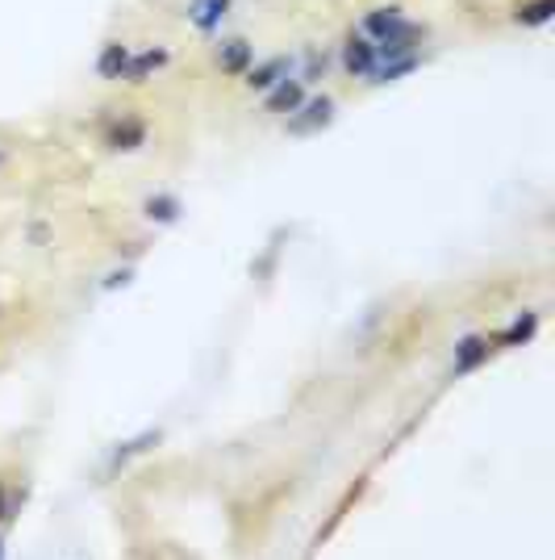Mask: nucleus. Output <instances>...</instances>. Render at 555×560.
I'll list each match as a JSON object with an SVG mask.
<instances>
[{
    "mask_svg": "<svg viewBox=\"0 0 555 560\" xmlns=\"http://www.w3.org/2000/svg\"><path fill=\"white\" fill-rule=\"evenodd\" d=\"M213 63H217V71L222 75H231V80H243L247 75V68L255 63V47H251V38H213Z\"/></svg>",
    "mask_w": 555,
    "mask_h": 560,
    "instance_id": "5",
    "label": "nucleus"
},
{
    "mask_svg": "<svg viewBox=\"0 0 555 560\" xmlns=\"http://www.w3.org/2000/svg\"><path fill=\"white\" fill-rule=\"evenodd\" d=\"M105 147H109V151H121V155L142 151V147H146V121H142V117H121V121H114V130L105 135Z\"/></svg>",
    "mask_w": 555,
    "mask_h": 560,
    "instance_id": "10",
    "label": "nucleus"
},
{
    "mask_svg": "<svg viewBox=\"0 0 555 560\" xmlns=\"http://www.w3.org/2000/svg\"><path fill=\"white\" fill-rule=\"evenodd\" d=\"M142 222L146 226H176L180 222V213H185V201L176 197V192H151L146 201H142Z\"/></svg>",
    "mask_w": 555,
    "mask_h": 560,
    "instance_id": "9",
    "label": "nucleus"
},
{
    "mask_svg": "<svg viewBox=\"0 0 555 560\" xmlns=\"http://www.w3.org/2000/svg\"><path fill=\"white\" fill-rule=\"evenodd\" d=\"M167 59H172V50L160 47V43H155V47H134L130 50V68H126V80H121V84H134V89H139L146 80H155V75L167 68Z\"/></svg>",
    "mask_w": 555,
    "mask_h": 560,
    "instance_id": "7",
    "label": "nucleus"
},
{
    "mask_svg": "<svg viewBox=\"0 0 555 560\" xmlns=\"http://www.w3.org/2000/svg\"><path fill=\"white\" fill-rule=\"evenodd\" d=\"M293 71H297V59H293V55H272V59H255L238 84H243L247 93L263 96L268 89H276L284 75H293Z\"/></svg>",
    "mask_w": 555,
    "mask_h": 560,
    "instance_id": "4",
    "label": "nucleus"
},
{
    "mask_svg": "<svg viewBox=\"0 0 555 560\" xmlns=\"http://www.w3.org/2000/svg\"><path fill=\"white\" fill-rule=\"evenodd\" d=\"M4 164H9V155H4V147H0V167H4Z\"/></svg>",
    "mask_w": 555,
    "mask_h": 560,
    "instance_id": "16",
    "label": "nucleus"
},
{
    "mask_svg": "<svg viewBox=\"0 0 555 560\" xmlns=\"http://www.w3.org/2000/svg\"><path fill=\"white\" fill-rule=\"evenodd\" d=\"M339 71L347 80H364V84H368V75L376 71V47H371L359 30H351L347 38L339 43Z\"/></svg>",
    "mask_w": 555,
    "mask_h": 560,
    "instance_id": "3",
    "label": "nucleus"
},
{
    "mask_svg": "<svg viewBox=\"0 0 555 560\" xmlns=\"http://www.w3.org/2000/svg\"><path fill=\"white\" fill-rule=\"evenodd\" d=\"M309 93H314V89H309L302 75L293 71V75H284V80H280L276 89H268V93H263V109H268L272 117H293L305 105V96Z\"/></svg>",
    "mask_w": 555,
    "mask_h": 560,
    "instance_id": "6",
    "label": "nucleus"
},
{
    "mask_svg": "<svg viewBox=\"0 0 555 560\" xmlns=\"http://www.w3.org/2000/svg\"><path fill=\"white\" fill-rule=\"evenodd\" d=\"M334 114H339L334 96H330V93H309L297 114L284 117V135H318V130H326V126L334 121Z\"/></svg>",
    "mask_w": 555,
    "mask_h": 560,
    "instance_id": "2",
    "label": "nucleus"
},
{
    "mask_svg": "<svg viewBox=\"0 0 555 560\" xmlns=\"http://www.w3.org/2000/svg\"><path fill=\"white\" fill-rule=\"evenodd\" d=\"M234 4L238 0H185V25L192 34H201V38H222L226 34V25L234 18Z\"/></svg>",
    "mask_w": 555,
    "mask_h": 560,
    "instance_id": "1",
    "label": "nucleus"
},
{
    "mask_svg": "<svg viewBox=\"0 0 555 560\" xmlns=\"http://www.w3.org/2000/svg\"><path fill=\"white\" fill-rule=\"evenodd\" d=\"M130 43H105L101 55H96V75L105 80V84H121L126 80V68H130Z\"/></svg>",
    "mask_w": 555,
    "mask_h": 560,
    "instance_id": "11",
    "label": "nucleus"
},
{
    "mask_svg": "<svg viewBox=\"0 0 555 560\" xmlns=\"http://www.w3.org/2000/svg\"><path fill=\"white\" fill-rule=\"evenodd\" d=\"M0 560H9V548H4V532H0Z\"/></svg>",
    "mask_w": 555,
    "mask_h": 560,
    "instance_id": "15",
    "label": "nucleus"
},
{
    "mask_svg": "<svg viewBox=\"0 0 555 560\" xmlns=\"http://www.w3.org/2000/svg\"><path fill=\"white\" fill-rule=\"evenodd\" d=\"M534 330H539V314L534 310H527V314H518L513 323H509L493 343H501V348H518V343H527V339H534Z\"/></svg>",
    "mask_w": 555,
    "mask_h": 560,
    "instance_id": "13",
    "label": "nucleus"
},
{
    "mask_svg": "<svg viewBox=\"0 0 555 560\" xmlns=\"http://www.w3.org/2000/svg\"><path fill=\"white\" fill-rule=\"evenodd\" d=\"M552 13H555V0H522L518 13H513V22L522 25V30H543V25L552 22Z\"/></svg>",
    "mask_w": 555,
    "mask_h": 560,
    "instance_id": "14",
    "label": "nucleus"
},
{
    "mask_svg": "<svg viewBox=\"0 0 555 560\" xmlns=\"http://www.w3.org/2000/svg\"><path fill=\"white\" fill-rule=\"evenodd\" d=\"M493 351H497L493 348V335H463L460 343H456V351H451V373L456 376L476 373Z\"/></svg>",
    "mask_w": 555,
    "mask_h": 560,
    "instance_id": "8",
    "label": "nucleus"
},
{
    "mask_svg": "<svg viewBox=\"0 0 555 560\" xmlns=\"http://www.w3.org/2000/svg\"><path fill=\"white\" fill-rule=\"evenodd\" d=\"M160 444H163V431H155V427H146V431H139L134 440L117 444V452H114V468H117V465H130L134 456H146V452H155Z\"/></svg>",
    "mask_w": 555,
    "mask_h": 560,
    "instance_id": "12",
    "label": "nucleus"
}]
</instances>
